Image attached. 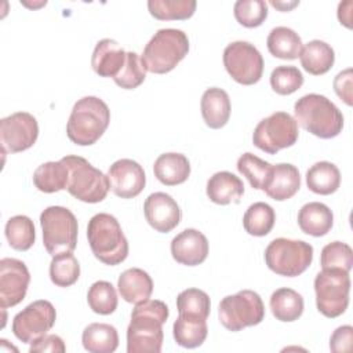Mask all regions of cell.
I'll use <instances>...</instances> for the list:
<instances>
[{"label": "cell", "mask_w": 353, "mask_h": 353, "mask_svg": "<svg viewBox=\"0 0 353 353\" xmlns=\"http://www.w3.org/2000/svg\"><path fill=\"white\" fill-rule=\"evenodd\" d=\"M270 4H272V6H274V7H276V8H279V10H280V11H288V10H291V8H292V7H295V6H298V4H299V1H292V3H290V4H288V3H287V4H285V3H279V1H272V3H270Z\"/></svg>", "instance_id": "obj_48"}, {"label": "cell", "mask_w": 353, "mask_h": 353, "mask_svg": "<svg viewBox=\"0 0 353 353\" xmlns=\"http://www.w3.org/2000/svg\"><path fill=\"white\" fill-rule=\"evenodd\" d=\"M306 185L316 194L328 196L341 185V172L334 163L317 161L306 172Z\"/></svg>", "instance_id": "obj_28"}, {"label": "cell", "mask_w": 353, "mask_h": 353, "mask_svg": "<svg viewBox=\"0 0 353 353\" xmlns=\"http://www.w3.org/2000/svg\"><path fill=\"white\" fill-rule=\"evenodd\" d=\"M69 170L66 190L77 200L84 203L102 201L109 189V179L101 170L95 168L84 157L68 154L62 157Z\"/></svg>", "instance_id": "obj_7"}, {"label": "cell", "mask_w": 353, "mask_h": 353, "mask_svg": "<svg viewBox=\"0 0 353 353\" xmlns=\"http://www.w3.org/2000/svg\"><path fill=\"white\" fill-rule=\"evenodd\" d=\"M303 84V74L296 66L280 65L270 73V85L279 95H290Z\"/></svg>", "instance_id": "obj_42"}, {"label": "cell", "mask_w": 353, "mask_h": 353, "mask_svg": "<svg viewBox=\"0 0 353 353\" xmlns=\"http://www.w3.org/2000/svg\"><path fill=\"white\" fill-rule=\"evenodd\" d=\"M153 172L154 176L165 186L181 185L190 175V163L182 153H163L156 159Z\"/></svg>", "instance_id": "obj_23"}, {"label": "cell", "mask_w": 353, "mask_h": 353, "mask_svg": "<svg viewBox=\"0 0 353 353\" xmlns=\"http://www.w3.org/2000/svg\"><path fill=\"white\" fill-rule=\"evenodd\" d=\"M314 292L319 312L328 319L339 317L345 313L349 305V272L341 269H323L314 279Z\"/></svg>", "instance_id": "obj_10"}, {"label": "cell", "mask_w": 353, "mask_h": 353, "mask_svg": "<svg viewBox=\"0 0 353 353\" xmlns=\"http://www.w3.org/2000/svg\"><path fill=\"white\" fill-rule=\"evenodd\" d=\"M272 164L259 159L254 153H243L239 160H237V170L239 172L245 176L250 182V185L254 189H263L266 185L270 171H272Z\"/></svg>", "instance_id": "obj_38"}, {"label": "cell", "mask_w": 353, "mask_h": 353, "mask_svg": "<svg viewBox=\"0 0 353 353\" xmlns=\"http://www.w3.org/2000/svg\"><path fill=\"white\" fill-rule=\"evenodd\" d=\"M176 309L181 317L207 321L211 310V301L208 294L203 290L188 288L176 296Z\"/></svg>", "instance_id": "obj_32"}, {"label": "cell", "mask_w": 353, "mask_h": 353, "mask_svg": "<svg viewBox=\"0 0 353 353\" xmlns=\"http://www.w3.org/2000/svg\"><path fill=\"white\" fill-rule=\"evenodd\" d=\"M200 108L204 123L212 130L222 128L229 121L232 110L230 98L228 92L219 87H211L204 91Z\"/></svg>", "instance_id": "obj_21"}, {"label": "cell", "mask_w": 353, "mask_h": 353, "mask_svg": "<svg viewBox=\"0 0 353 353\" xmlns=\"http://www.w3.org/2000/svg\"><path fill=\"white\" fill-rule=\"evenodd\" d=\"M109 123V106L98 97H83L72 108L66 124V134L73 143L90 146L103 135Z\"/></svg>", "instance_id": "obj_3"}, {"label": "cell", "mask_w": 353, "mask_h": 353, "mask_svg": "<svg viewBox=\"0 0 353 353\" xmlns=\"http://www.w3.org/2000/svg\"><path fill=\"white\" fill-rule=\"evenodd\" d=\"M298 225L303 233L313 237H321L332 229L334 214L328 205L319 201H310L299 210Z\"/></svg>", "instance_id": "obj_25"}, {"label": "cell", "mask_w": 353, "mask_h": 353, "mask_svg": "<svg viewBox=\"0 0 353 353\" xmlns=\"http://www.w3.org/2000/svg\"><path fill=\"white\" fill-rule=\"evenodd\" d=\"M221 324L237 332L245 327L258 325L265 319V305L258 292L241 290L234 295L225 296L218 307Z\"/></svg>", "instance_id": "obj_9"}, {"label": "cell", "mask_w": 353, "mask_h": 353, "mask_svg": "<svg viewBox=\"0 0 353 353\" xmlns=\"http://www.w3.org/2000/svg\"><path fill=\"white\" fill-rule=\"evenodd\" d=\"M223 65L229 76L243 85L258 83L263 73V58L248 41H233L223 50Z\"/></svg>", "instance_id": "obj_12"}, {"label": "cell", "mask_w": 353, "mask_h": 353, "mask_svg": "<svg viewBox=\"0 0 353 353\" xmlns=\"http://www.w3.org/2000/svg\"><path fill=\"white\" fill-rule=\"evenodd\" d=\"M87 302L94 313L102 316L112 314L117 307L116 290L109 281H95L87 292Z\"/></svg>", "instance_id": "obj_39"}, {"label": "cell", "mask_w": 353, "mask_h": 353, "mask_svg": "<svg viewBox=\"0 0 353 353\" xmlns=\"http://www.w3.org/2000/svg\"><path fill=\"white\" fill-rule=\"evenodd\" d=\"M189 52V39L179 29H159L141 55L145 70L156 74L171 72Z\"/></svg>", "instance_id": "obj_5"}, {"label": "cell", "mask_w": 353, "mask_h": 353, "mask_svg": "<svg viewBox=\"0 0 353 353\" xmlns=\"http://www.w3.org/2000/svg\"><path fill=\"white\" fill-rule=\"evenodd\" d=\"M208 240L197 229H185L171 241L172 258L186 266H197L207 259Z\"/></svg>", "instance_id": "obj_18"}, {"label": "cell", "mask_w": 353, "mask_h": 353, "mask_svg": "<svg viewBox=\"0 0 353 353\" xmlns=\"http://www.w3.org/2000/svg\"><path fill=\"white\" fill-rule=\"evenodd\" d=\"M110 190L121 199L137 197L146 185V175L139 163L131 159H120L108 170Z\"/></svg>", "instance_id": "obj_16"}, {"label": "cell", "mask_w": 353, "mask_h": 353, "mask_svg": "<svg viewBox=\"0 0 353 353\" xmlns=\"http://www.w3.org/2000/svg\"><path fill=\"white\" fill-rule=\"evenodd\" d=\"M10 247L17 251H28L36 240V230L33 221L26 215L11 216L4 229Z\"/></svg>", "instance_id": "obj_35"}, {"label": "cell", "mask_w": 353, "mask_h": 353, "mask_svg": "<svg viewBox=\"0 0 353 353\" xmlns=\"http://www.w3.org/2000/svg\"><path fill=\"white\" fill-rule=\"evenodd\" d=\"M295 121L307 132L330 139L341 134L343 116L334 102L320 94H306L294 105Z\"/></svg>", "instance_id": "obj_2"}, {"label": "cell", "mask_w": 353, "mask_h": 353, "mask_svg": "<svg viewBox=\"0 0 353 353\" xmlns=\"http://www.w3.org/2000/svg\"><path fill=\"white\" fill-rule=\"evenodd\" d=\"M39 137V124L33 114L17 112L0 123V139L3 152L18 153L34 145Z\"/></svg>", "instance_id": "obj_14"}, {"label": "cell", "mask_w": 353, "mask_h": 353, "mask_svg": "<svg viewBox=\"0 0 353 353\" xmlns=\"http://www.w3.org/2000/svg\"><path fill=\"white\" fill-rule=\"evenodd\" d=\"M66 350V346L63 343V339L55 334H46L44 336L39 338L33 343H30L29 352L30 353H63Z\"/></svg>", "instance_id": "obj_45"}, {"label": "cell", "mask_w": 353, "mask_h": 353, "mask_svg": "<svg viewBox=\"0 0 353 353\" xmlns=\"http://www.w3.org/2000/svg\"><path fill=\"white\" fill-rule=\"evenodd\" d=\"M30 273L26 265L15 258L0 261V305L1 309L12 307L26 296Z\"/></svg>", "instance_id": "obj_15"}, {"label": "cell", "mask_w": 353, "mask_h": 353, "mask_svg": "<svg viewBox=\"0 0 353 353\" xmlns=\"http://www.w3.org/2000/svg\"><path fill=\"white\" fill-rule=\"evenodd\" d=\"M68 179L69 170L62 159L59 161L43 163L33 172L34 186L44 193H55L66 189Z\"/></svg>", "instance_id": "obj_29"}, {"label": "cell", "mask_w": 353, "mask_h": 353, "mask_svg": "<svg viewBox=\"0 0 353 353\" xmlns=\"http://www.w3.org/2000/svg\"><path fill=\"white\" fill-rule=\"evenodd\" d=\"M266 44L269 52L280 59H296L303 47L301 36L287 26L273 28L268 36Z\"/></svg>", "instance_id": "obj_30"}, {"label": "cell", "mask_w": 353, "mask_h": 353, "mask_svg": "<svg viewBox=\"0 0 353 353\" xmlns=\"http://www.w3.org/2000/svg\"><path fill=\"white\" fill-rule=\"evenodd\" d=\"M334 90L336 95L347 105L352 106L353 103V94H352V69L347 68L339 72L334 79Z\"/></svg>", "instance_id": "obj_46"}, {"label": "cell", "mask_w": 353, "mask_h": 353, "mask_svg": "<svg viewBox=\"0 0 353 353\" xmlns=\"http://www.w3.org/2000/svg\"><path fill=\"white\" fill-rule=\"evenodd\" d=\"M81 342L90 353H112L119 346V334L110 324L92 323L84 328Z\"/></svg>", "instance_id": "obj_27"}, {"label": "cell", "mask_w": 353, "mask_h": 353, "mask_svg": "<svg viewBox=\"0 0 353 353\" xmlns=\"http://www.w3.org/2000/svg\"><path fill=\"white\" fill-rule=\"evenodd\" d=\"M301 188V175L295 165L280 163L272 167L270 176L263 186V192L276 201L291 199Z\"/></svg>", "instance_id": "obj_19"}, {"label": "cell", "mask_w": 353, "mask_h": 353, "mask_svg": "<svg viewBox=\"0 0 353 353\" xmlns=\"http://www.w3.org/2000/svg\"><path fill=\"white\" fill-rule=\"evenodd\" d=\"M194 0H149L148 8L152 17L160 21L189 19L196 11Z\"/></svg>", "instance_id": "obj_36"}, {"label": "cell", "mask_w": 353, "mask_h": 353, "mask_svg": "<svg viewBox=\"0 0 353 353\" xmlns=\"http://www.w3.org/2000/svg\"><path fill=\"white\" fill-rule=\"evenodd\" d=\"M87 239L94 256L105 265L116 266L128 256V241L110 214L99 212L88 221Z\"/></svg>", "instance_id": "obj_4"}, {"label": "cell", "mask_w": 353, "mask_h": 353, "mask_svg": "<svg viewBox=\"0 0 353 353\" xmlns=\"http://www.w3.org/2000/svg\"><path fill=\"white\" fill-rule=\"evenodd\" d=\"M143 214L148 223L160 233H168L175 229L182 218L178 203L164 192H154L146 197Z\"/></svg>", "instance_id": "obj_17"}, {"label": "cell", "mask_w": 353, "mask_h": 353, "mask_svg": "<svg viewBox=\"0 0 353 353\" xmlns=\"http://www.w3.org/2000/svg\"><path fill=\"white\" fill-rule=\"evenodd\" d=\"M353 342V327L352 325H341L338 327L331 338H330V349L335 353L350 352Z\"/></svg>", "instance_id": "obj_44"}, {"label": "cell", "mask_w": 353, "mask_h": 353, "mask_svg": "<svg viewBox=\"0 0 353 353\" xmlns=\"http://www.w3.org/2000/svg\"><path fill=\"white\" fill-rule=\"evenodd\" d=\"M57 312L51 302L39 299L29 303L12 319V332L23 343H33L55 324Z\"/></svg>", "instance_id": "obj_13"}, {"label": "cell", "mask_w": 353, "mask_h": 353, "mask_svg": "<svg viewBox=\"0 0 353 353\" xmlns=\"http://www.w3.org/2000/svg\"><path fill=\"white\" fill-rule=\"evenodd\" d=\"M302 68L313 74L320 76L327 73L335 62V52L330 44L323 40H312L302 47L299 54Z\"/></svg>", "instance_id": "obj_26"}, {"label": "cell", "mask_w": 353, "mask_h": 353, "mask_svg": "<svg viewBox=\"0 0 353 353\" xmlns=\"http://www.w3.org/2000/svg\"><path fill=\"white\" fill-rule=\"evenodd\" d=\"M320 265L323 269H341L350 272L353 266V251L350 245L342 241H332L324 245L320 255Z\"/></svg>", "instance_id": "obj_40"}, {"label": "cell", "mask_w": 353, "mask_h": 353, "mask_svg": "<svg viewBox=\"0 0 353 353\" xmlns=\"http://www.w3.org/2000/svg\"><path fill=\"white\" fill-rule=\"evenodd\" d=\"M80 277V263L72 252L54 255L50 263V279L57 287H70Z\"/></svg>", "instance_id": "obj_37"}, {"label": "cell", "mask_w": 353, "mask_h": 353, "mask_svg": "<svg viewBox=\"0 0 353 353\" xmlns=\"http://www.w3.org/2000/svg\"><path fill=\"white\" fill-rule=\"evenodd\" d=\"M352 6L353 3L352 1H343V3H339L338 6V19L341 21L342 25H345L346 28H352L350 22H352Z\"/></svg>", "instance_id": "obj_47"}, {"label": "cell", "mask_w": 353, "mask_h": 353, "mask_svg": "<svg viewBox=\"0 0 353 353\" xmlns=\"http://www.w3.org/2000/svg\"><path fill=\"white\" fill-rule=\"evenodd\" d=\"M298 137L295 119L287 112H274L256 124L252 132V143L265 153L276 154L279 150L295 145Z\"/></svg>", "instance_id": "obj_11"}, {"label": "cell", "mask_w": 353, "mask_h": 353, "mask_svg": "<svg viewBox=\"0 0 353 353\" xmlns=\"http://www.w3.org/2000/svg\"><path fill=\"white\" fill-rule=\"evenodd\" d=\"M146 79V70L142 66L141 58L137 52L128 51L125 62L117 76L113 79L114 83L124 90H134L139 87Z\"/></svg>", "instance_id": "obj_43"}, {"label": "cell", "mask_w": 353, "mask_h": 353, "mask_svg": "<svg viewBox=\"0 0 353 353\" xmlns=\"http://www.w3.org/2000/svg\"><path fill=\"white\" fill-rule=\"evenodd\" d=\"M43 244L54 256L62 252H73L77 245L79 225L74 214L62 205L47 207L40 214Z\"/></svg>", "instance_id": "obj_6"}, {"label": "cell", "mask_w": 353, "mask_h": 353, "mask_svg": "<svg viewBox=\"0 0 353 353\" xmlns=\"http://www.w3.org/2000/svg\"><path fill=\"white\" fill-rule=\"evenodd\" d=\"M270 310L279 321L291 323L303 313V298L292 288H279L270 295Z\"/></svg>", "instance_id": "obj_31"}, {"label": "cell", "mask_w": 353, "mask_h": 353, "mask_svg": "<svg viewBox=\"0 0 353 353\" xmlns=\"http://www.w3.org/2000/svg\"><path fill=\"white\" fill-rule=\"evenodd\" d=\"M125 55L127 52L116 40L102 39L92 51L91 66L98 76L114 79L124 66Z\"/></svg>", "instance_id": "obj_20"}, {"label": "cell", "mask_w": 353, "mask_h": 353, "mask_svg": "<svg viewBox=\"0 0 353 353\" xmlns=\"http://www.w3.org/2000/svg\"><path fill=\"white\" fill-rule=\"evenodd\" d=\"M172 334L176 345L194 349L203 345L207 338L208 327L205 320H190L178 316L172 325Z\"/></svg>", "instance_id": "obj_34"}, {"label": "cell", "mask_w": 353, "mask_h": 353, "mask_svg": "<svg viewBox=\"0 0 353 353\" xmlns=\"http://www.w3.org/2000/svg\"><path fill=\"white\" fill-rule=\"evenodd\" d=\"M170 314L168 306L159 299H146L135 305L127 327L128 353H159L163 345V324Z\"/></svg>", "instance_id": "obj_1"}, {"label": "cell", "mask_w": 353, "mask_h": 353, "mask_svg": "<svg viewBox=\"0 0 353 353\" xmlns=\"http://www.w3.org/2000/svg\"><path fill=\"white\" fill-rule=\"evenodd\" d=\"M236 21L244 28L261 26L268 18V3L263 0H239L233 7Z\"/></svg>", "instance_id": "obj_41"}, {"label": "cell", "mask_w": 353, "mask_h": 353, "mask_svg": "<svg viewBox=\"0 0 353 353\" xmlns=\"http://www.w3.org/2000/svg\"><path fill=\"white\" fill-rule=\"evenodd\" d=\"M120 296L128 303H139L150 298L153 292V281L148 272L139 268L124 270L117 280Z\"/></svg>", "instance_id": "obj_22"}, {"label": "cell", "mask_w": 353, "mask_h": 353, "mask_svg": "<svg viewBox=\"0 0 353 353\" xmlns=\"http://www.w3.org/2000/svg\"><path fill=\"white\" fill-rule=\"evenodd\" d=\"M274 222L276 214L273 207L263 201L251 204L243 216V226L245 232L256 237L269 234L274 226Z\"/></svg>", "instance_id": "obj_33"}, {"label": "cell", "mask_w": 353, "mask_h": 353, "mask_svg": "<svg viewBox=\"0 0 353 353\" xmlns=\"http://www.w3.org/2000/svg\"><path fill=\"white\" fill-rule=\"evenodd\" d=\"M208 199L219 205L239 203L244 194L243 181L229 171L215 172L207 182Z\"/></svg>", "instance_id": "obj_24"}, {"label": "cell", "mask_w": 353, "mask_h": 353, "mask_svg": "<svg viewBox=\"0 0 353 353\" xmlns=\"http://www.w3.org/2000/svg\"><path fill=\"white\" fill-rule=\"evenodd\" d=\"M313 261V247L303 240L279 237L265 250L268 268L279 276L295 277L302 274Z\"/></svg>", "instance_id": "obj_8"}]
</instances>
